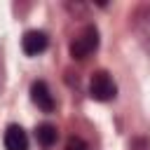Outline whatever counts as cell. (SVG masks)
Returning a JSON list of instances; mask_svg holds the SVG:
<instances>
[{"instance_id": "obj_4", "label": "cell", "mask_w": 150, "mask_h": 150, "mask_svg": "<svg viewBox=\"0 0 150 150\" xmlns=\"http://www.w3.org/2000/svg\"><path fill=\"white\" fill-rule=\"evenodd\" d=\"M47 42H49L47 40V33H42V30H28L21 38V49L28 56H38L40 52L47 49Z\"/></svg>"}, {"instance_id": "obj_6", "label": "cell", "mask_w": 150, "mask_h": 150, "mask_svg": "<svg viewBox=\"0 0 150 150\" xmlns=\"http://www.w3.org/2000/svg\"><path fill=\"white\" fill-rule=\"evenodd\" d=\"M5 148L7 150H28V136L19 124H9L5 131Z\"/></svg>"}, {"instance_id": "obj_1", "label": "cell", "mask_w": 150, "mask_h": 150, "mask_svg": "<svg viewBox=\"0 0 150 150\" xmlns=\"http://www.w3.org/2000/svg\"><path fill=\"white\" fill-rule=\"evenodd\" d=\"M98 47V30L94 26H84L73 40H70V56L73 59H87Z\"/></svg>"}, {"instance_id": "obj_3", "label": "cell", "mask_w": 150, "mask_h": 150, "mask_svg": "<svg viewBox=\"0 0 150 150\" xmlns=\"http://www.w3.org/2000/svg\"><path fill=\"white\" fill-rule=\"evenodd\" d=\"M131 28H134V35H136L138 45L150 54V7L136 9V14L131 19Z\"/></svg>"}, {"instance_id": "obj_5", "label": "cell", "mask_w": 150, "mask_h": 150, "mask_svg": "<svg viewBox=\"0 0 150 150\" xmlns=\"http://www.w3.org/2000/svg\"><path fill=\"white\" fill-rule=\"evenodd\" d=\"M30 98H33V103L40 110H45V112H52L54 110V96H52L47 82H42V80H38V82L30 84Z\"/></svg>"}, {"instance_id": "obj_2", "label": "cell", "mask_w": 150, "mask_h": 150, "mask_svg": "<svg viewBox=\"0 0 150 150\" xmlns=\"http://www.w3.org/2000/svg\"><path fill=\"white\" fill-rule=\"evenodd\" d=\"M89 94H91V98H96V101H110V98H115L117 87H115L112 77H110L105 70H96V73L91 75V80H89Z\"/></svg>"}, {"instance_id": "obj_8", "label": "cell", "mask_w": 150, "mask_h": 150, "mask_svg": "<svg viewBox=\"0 0 150 150\" xmlns=\"http://www.w3.org/2000/svg\"><path fill=\"white\" fill-rule=\"evenodd\" d=\"M63 150H89V145H87L82 138H77V136H75V138H68V143H66V148H63Z\"/></svg>"}, {"instance_id": "obj_7", "label": "cell", "mask_w": 150, "mask_h": 150, "mask_svg": "<svg viewBox=\"0 0 150 150\" xmlns=\"http://www.w3.org/2000/svg\"><path fill=\"white\" fill-rule=\"evenodd\" d=\"M56 138H59V131H56V127L54 124H40L38 129H35V141L42 145V148H52L54 143H56Z\"/></svg>"}]
</instances>
